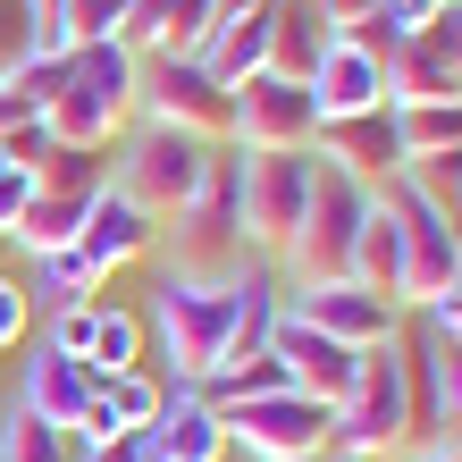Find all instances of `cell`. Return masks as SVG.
<instances>
[{"instance_id": "7bdbcfd3", "label": "cell", "mask_w": 462, "mask_h": 462, "mask_svg": "<svg viewBox=\"0 0 462 462\" xmlns=\"http://www.w3.org/2000/svg\"><path fill=\"white\" fill-rule=\"evenodd\" d=\"M446 227H454V244H462V202H454V210H446Z\"/></svg>"}, {"instance_id": "30bf717a", "label": "cell", "mask_w": 462, "mask_h": 462, "mask_svg": "<svg viewBox=\"0 0 462 462\" xmlns=\"http://www.w3.org/2000/svg\"><path fill=\"white\" fill-rule=\"evenodd\" d=\"M311 134H319L311 85H294L278 68H261V76L236 85V134H227L236 152H311Z\"/></svg>"}, {"instance_id": "f1b7e54d", "label": "cell", "mask_w": 462, "mask_h": 462, "mask_svg": "<svg viewBox=\"0 0 462 462\" xmlns=\"http://www.w3.org/2000/svg\"><path fill=\"white\" fill-rule=\"evenodd\" d=\"M403 177H412L438 210H454V202H462V143H454V152H429V160H403Z\"/></svg>"}, {"instance_id": "bcb514c9", "label": "cell", "mask_w": 462, "mask_h": 462, "mask_svg": "<svg viewBox=\"0 0 462 462\" xmlns=\"http://www.w3.org/2000/svg\"><path fill=\"white\" fill-rule=\"evenodd\" d=\"M454 294H462V253H454Z\"/></svg>"}, {"instance_id": "9a60e30c", "label": "cell", "mask_w": 462, "mask_h": 462, "mask_svg": "<svg viewBox=\"0 0 462 462\" xmlns=\"http://www.w3.org/2000/svg\"><path fill=\"white\" fill-rule=\"evenodd\" d=\"M311 152H319V160H337V169H345V177H362V185H378V177H395V169H403V143H395V110H362V118H319Z\"/></svg>"}, {"instance_id": "4fadbf2b", "label": "cell", "mask_w": 462, "mask_h": 462, "mask_svg": "<svg viewBox=\"0 0 462 462\" xmlns=\"http://www.w3.org/2000/svg\"><path fill=\"white\" fill-rule=\"evenodd\" d=\"M93 395H101V378L76 362V353L34 345V353L17 362V395H9V403H25L34 420H51V429H68V438H76V420L93 412Z\"/></svg>"}, {"instance_id": "7402d4cb", "label": "cell", "mask_w": 462, "mask_h": 462, "mask_svg": "<svg viewBox=\"0 0 462 462\" xmlns=\"http://www.w3.org/2000/svg\"><path fill=\"white\" fill-rule=\"evenodd\" d=\"M353 278H362L370 294H387V303L403 311V236L387 219V202L370 194V219H362V244H353Z\"/></svg>"}, {"instance_id": "9c48e42d", "label": "cell", "mask_w": 462, "mask_h": 462, "mask_svg": "<svg viewBox=\"0 0 462 462\" xmlns=\"http://www.w3.org/2000/svg\"><path fill=\"white\" fill-rule=\"evenodd\" d=\"M219 429L227 446H244V462H278V454H328L337 446V412L311 395H253V403H219Z\"/></svg>"}, {"instance_id": "b9f144b4", "label": "cell", "mask_w": 462, "mask_h": 462, "mask_svg": "<svg viewBox=\"0 0 462 462\" xmlns=\"http://www.w3.org/2000/svg\"><path fill=\"white\" fill-rule=\"evenodd\" d=\"M236 9H261V0H219V25H227V17H236Z\"/></svg>"}, {"instance_id": "ffe728a7", "label": "cell", "mask_w": 462, "mask_h": 462, "mask_svg": "<svg viewBox=\"0 0 462 462\" xmlns=\"http://www.w3.org/2000/svg\"><path fill=\"white\" fill-rule=\"evenodd\" d=\"M17 286H25V303H34V311H68V303H93V294L110 286V278H93V269H85V253L68 244V253H34Z\"/></svg>"}, {"instance_id": "d4e9b609", "label": "cell", "mask_w": 462, "mask_h": 462, "mask_svg": "<svg viewBox=\"0 0 462 462\" xmlns=\"http://www.w3.org/2000/svg\"><path fill=\"white\" fill-rule=\"evenodd\" d=\"M0 462H76V438L34 420L25 403H9V412H0Z\"/></svg>"}, {"instance_id": "5b68a950", "label": "cell", "mask_w": 462, "mask_h": 462, "mask_svg": "<svg viewBox=\"0 0 462 462\" xmlns=\"http://www.w3.org/2000/svg\"><path fill=\"white\" fill-rule=\"evenodd\" d=\"M236 303H244V278L210 286V278H169V269H160L152 311H143V337H160V362H169V378H202V370L227 353Z\"/></svg>"}, {"instance_id": "2e32d148", "label": "cell", "mask_w": 462, "mask_h": 462, "mask_svg": "<svg viewBox=\"0 0 462 462\" xmlns=\"http://www.w3.org/2000/svg\"><path fill=\"white\" fill-rule=\"evenodd\" d=\"M152 454L169 462H227V429H219V403L194 395V378H169V403H160V420L143 429Z\"/></svg>"}, {"instance_id": "277c9868", "label": "cell", "mask_w": 462, "mask_h": 462, "mask_svg": "<svg viewBox=\"0 0 462 462\" xmlns=\"http://www.w3.org/2000/svg\"><path fill=\"white\" fill-rule=\"evenodd\" d=\"M362 219H370V185L345 177L337 160L311 152V202L294 236L278 244V269L286 286H328V278H353V244H362Z\"/></svg>"}, {"instance_id": "7dc6e473", "label": "cell", "mask_w": 462, "mask_h": 462, "mask_svg": "<svg viewBox=\"0 0 462 462\" xmlns=\"http://www.w3.org/2000/svg\"><path fill=\"white\" fill-rule=\"evenodd\" d=\"M0 169H17V160H9V152H0Z\"/></svg>"}, {"instance_id": "cb8c5ba5", "label": "cell", "mask_w": 462, "mask_h": 462, "mask_svg": "<svg viewBox=\"0 0 462 462\" xmlns=\"http://www.w3.org/2000/svg\"><path fill=\"white\" fill-rule=\"evenodd\" d=\"M395 143H403V160L454 152L462 143V101H412V110H395Z\"/></svg>"}, {"instance_id": "83f0119b", "label": "cell", "mask_w": 462, "mask_h": 462, "mask_svg": "<svg viewBox=\"0 0 462 462\" xmlns=\"http://www.w3.org/2000/svg\"><path fill=\"white\" fill-rule=\"evenodd\" d=\"M118 17L126 0H60V17H51V60L76 42H118Z\"/></svg>"}, {"instance_id": "d6a6232c", "label": "cell", "mask_w": 462, "mask_h": 462, "mask_svg": "<svg viewBox=\"0 0 462 462\" xmlns=\"http://www.w3.org/2000/svg\"><path fill=\"white\" fill-rule=\"evenodd\" d=\"M25 328H34V303H25V286L0 269V353H17V345H25Z\"/></svg>"}, {"instance_id": "8d00e7d4", "label": "cell", "mask_w": 462, "mask_h": 462, "mask_svg": "<svg viewBox=\"0 0 462 462\" xmlns=\"http://www.w3.org/2000/svg\"><path fill=\"white\" fill-rule=\"evenodd\" d=\"M25 202H34V177H25V169H0V244L17 236V219H25Z\"/></svg>"}, {"instance_id": "4dcf8cb0", "label": "cell", "mask_w": 462, "mask_h": 462, "mask_svg": "<svg viewBox=\"0 0 462 462\" xmlns=\"http://www.w3.org/2000/svg\"><path fill=\"white\" fill-rule=\"evenodd\" d=\"M169 9H177V0H126L118 42H126V51H160V42H169Z\"/></svg>"}, {"instance_id": "e575fe53", "label": "cell", "mask_w": 462, "mask_h": 462, "mask_svg": "<svg viewBox=\"0 0 462 462\" xmlns=\"http://www.w3.org/2000/svg\"><path fill=\"white\" fill-rule=\"evenodd\" d=\"M420 42H429V51H438V60H446L454 76H462V0H454V9H438V17H429V25H420Z\"/></svg>"}, {"instance_id": "ab89813d", "label": "cell", "mask_w": 462, "mask_h": 462, "mask_svg": "<svg viewBox=\"0 0 462 462\" xmlns=\"http://www.w3.org/2000/svg\"><path fill=\"white\" fill-rule=\"evenodd\" d=\"M311 9H319V25H328V34H353V25H362L378 0H311Z\"/></svg>"}, {"instance_id": "e0dca14e", "label": "cell", "mask_w": 462, "mask_h": 462, "mask_svg": "<svg viewBox=\"0 0 462 462\" xmlns=\"http://www.w3.org/2000/svg\"><path fill=\"white\" fill-rule=\"evenodd\" d=\"M311 101H319V118H362V110H387V76H378V60L362 42H328L319 51V68H311Z\"/></svg>"}, {"instance_id": "8992f818", "label": "cell", "mask_w": 462, "mask_h": 462, "mask_svg": "<svg viewBox=\"0 0 462 462\" xmlns=\"http://www.w3.org/2000/svg\"><path fill=\"white\" fill-rule=\"evenodd\" d=\"M412 446V362H403V337L370 345L362 370H353V387L337 403V446L328 454H378L395 462Z\"/></svg>"}, {"instance_id": "60d3db41", "label": "cell", "mask_w": 462, "mask_h": 462, "mask_svg": "<svg viewBox=\"0 0 462 462\" xmlns=\"http://www.w3.org/2000/svg\"><path fill=\"white\" fill-rule=\"evenodd\" d=\"M76 462H143V438H110V446H76Z\"/></svg>"}, {"instance_id": "d6986e66", "label": "cell", "mask_w": 462, "mask_h": 462, "mask_svg": "<svg viewBox=\"0 0 462 462\" xmlns=\"http://www.w3.org/2000/svg\"><path fill=\"white\" fill-rule=\"evenodd\" d=\"M337 34L319 25L311 0H278V25H269V68L294 76V85H311V68H319V51H328Z\"/></svg>"}, {"instance_id": "74e56055", "label": "cell", "mask_w": 462, "mask_h": 462, "mask_svg": "<svg viewBox=\"0 0 462 462\" xmlns=\"http://www.w3.org/2000/svg\"><path fill=\"white\" fill-rule=\"evenodd\" d=\"M34 118H42V110H34V93H25L17 76H0V143H9L17 126H34Z\"/></svg>"}, {"instance_id": "f6af8a7d", "label": "cell", "mask_w": 462, "mask_h": 462, "mask_svg": "<svg viewBox=\"0 0 462 462\" xmlns=\"http://www.w3.org/2000/svg\"><path fill=\"white\" fill-rule=\"evenodd\" d=\"M328 462H378V454H328Z\"/></svg>"}, {"instance_id": "1f68e13d", "label": "cell", "mask_w": 462, "mask_h": 462, "mask_svg": "<svg viewBox=\"0 0 462 462\" xmlns=\"http://www.w3.org/2000/svg\"><path fill=\"white\" fill-rule=\"evenodd\" d=\"M34 60V9L25 0H0V76H17Z\"/></svg>"}, {"instance_id": "8fae6325", "label": "cell", "mask_w": 462, "mask_h": 462, "mask_svg": "<svg viewBox=\"0 0 462 462\" xmlns=\"http://www.w3.org/2000/svg\"><path fill=\"white\" fill-rule=\"evenodd\" d=\"M286 311H294V319H311L319 337L353 345V353H370V345L403 337V311L387 303V294H370L362 278H328V286H286Z\"/></svg>"}, {"instance_id": "6da1fadb", "label": "cell", "mask_w": 462, "mask_h": 462, "mask_svg": "<svg viewBox=\"0 0 462 462\" xmlns=\"http://www.w3.org/2000/svg\"><path fill=\"white\" fill-rule=\"evenodd\" d=\"M152 253H169V278H210V286L253 278V269H261V253L244 244V219H236V143H219L210 185L177 210L169 227H160Z\"/></svg>"}, {"instance_id": "ee69618b", "label": "cell", "mask_w": 462, "mask_h": 462, "mask_svg": "<svg viewBox=\"0 0 462 462\" xmlns=\"http://www.w3.org/2000/svg\"><path fill=\"white\" fill-rule=\"evenodd\" d=\"M278 462H328V454H278Z\"/></svg>"}, {"instance_id": "44dd1931", "label": "cell", "mask_w": 462, "mask_h": 462, "mask_svg": "<svg viewBox=\"0 0 462 462\" xmlns=\"http://www.w3.org/2000/svg\"><path fill=\"white\" fill-rule=\"evenodd\" d=\"M85 210H93V194H42L34 185V202H25V219H17V253L34 261V253H68L76 236H85Z\"/></svg>"}, {"instance_id": "3957f363", "label": "cell", "mask_w": 462, "mask_h": 462, "mask_svg": "<svg viewBox=\"0 0 462 462\" xmlns=\"http://www.w3.org/2000/svg\"><path fill=\"white\" fill-rule=\"evenodd\" d=\"M210 160H219V143H202V134H185V126L134 118V126L118 134V152H110V185L143 210V219L169 227L177 210L210 185Z\"/></svg>"}, {"instance_id": "ac0fdd59", "label": "cell", "mask_w": 462, "mask_h": 462, "mask_svg": "<svg viewBox=\"0 0 462 462\" xmlns=\"http://www.w3.org/2000/svg\"><path fill=\"white\" fill-rule=\"evenodd\" d=\"M269 25H278V0H261V9H236L219 34L202 42V68L219 76L227 93L244 85V76H261V68H269Z\"/></svg>"}, {"instance_id": "ba28073f", "label": "cell", "mask_w": 462, "mask_h": 462, "mask_svg": "<svg viewBox=\"0 0 462 462\" xmlns=\"http://www.w3.org/2000/svg\"><path fill=\"white\" fill-rule=\"evenodd\" d=\"M303 202H311V152H236V219L261 261H278Z\"/></svg>"}, {"instance_id": "836d02e7", "label": "cell", "mask_w": 462, "mask_h": 462, "mask_svg": "<svg viewBox=\"0 0 462 462\" xmlns=\"http://www.w3.org/2000/svg\"><path fill=\"white\" fill-rule=\"evenodd\" d=\"M438 420L462 429V345H438Z\"/></svg>"}, {"instance_id": "c3c4849f", "label": "cell", "mask_w": 462, "mask_h": 462, "mask_svg": "<svg viewBox=\"0 0 462 462\" xmlns=\"http://www.w3.org/2000/svg\"><path fill=\"white\" fill-rule=\"evenodd\" d=\"M429 9H454V0H429Z\"/></svg>"}, {"instance_id": "f35d334b", "label": "cell", "mask_w": 462, "mask_h": 462, "mask_svg": "<svg viewBox=\"0 0 462 462\" xmlns=\"http://www.w3.org/2000/svg\"><path fill=\"white\" fill-rule=\"evenodd\" d=\"M395 462H462V429H429V438H412Z\"/></svg>"}, {"instance_id": "f546056e", "label": "cell", "mask_w": 462, "mask_h": 462, "mask_svg": "<svg viewBox=\"0 0 462 462\" xmlns=\"http://www.w3.org/2000/svg\"><path fill=\"white\" fill-rule=\"evenodd\" d=\"M93 319H101V294H93V303H68V311H42V345H51V353H76V362H85Z\"/></svg>"}, {"instance_id": "d590c367", "label": "cell", "mask_w": 462, "mask_h": 462, "mask_svg": "<svg viewBox=\"0 0 462 462\" xmlns=\"http://www.w3.org/2000/svg\"><path fill=\"white\" fill-rule=\"evenodd\" d=\"M17 85H25V93H34V110H51V93H60V85H68V51H60V60H42V51H34V60H25V68H17Z\"/></svg>"}, {"instance_id": "5bb4252c", "label": "cell", "mask_w": 462, "mask_h": 462, "mask_svg": "<svg viewBox=\"0 0 462 462\" xmlns=\"http://www.w3.org/2000/svg\"><path fill=\"white\" fill-rule=\"evenodd\" d=\"M152 244H160V219H143L118 185H101L93 210H85V236H76L85 269H93V278H110V269H126V261H152Z\"/></svg>"}, {"instance_id": "52a82bcc", "label": "cell", "mask_w": 462, "mask_h": 462, "mask_svg": "<svg viewBox=\"0 0 462 462\" xmlns=\"http://www.w3.org/2000/svg\"><path fill=\"white\" fill-rule=\"evenodd\" d=\"M134 118L185 126V134H202V143H227L236 134V93L194 51H134Z\"/></svg>"}, {"instance_id": "484cf974", "label": "cell", "mask_w": 462, "mask_h": 462, "mask_svg": "<svg viewBox=\"0 0 462 462\" xmlns=\"http://www.w3.org/2000/svg\"><path fill=\"white\" fill-rule=\"evenodd\" d=\"M42 185V194H101L110 185V152H76V143H51L34 169H25Z\"/></svg>"}, {"instance_id": "7c38bea8", "label": "cell", "mask_w": 462, "mask_h": 462, "mask_svg": "<svg viewBox=\"0 0 462 462\" xmlns=\"http://www.w3.org/2000/svg\"><path fill=\"white\" fill-rule=\"evenodd\" d=\"M269 353L286 362V378H294V395H311V403H345V387H353V370H362V353L353 345H337V337H319L311 319H294V311H278L269 319Z\"/></svg>"}, {"instance_id": "4316f807", "label": "cell", "mask_w": 462, "mask_h": 462, "mask_svg": "<svg viewBox=\"0 0 462 462\" xmlns=\"http://www.w3.org/2000/svg\"><path fill=\"white\" fill-rule=\"evenodd\" d=\"M101 403H110V420L126 429V438H143V429L160 420V403H169V378H152V370H118V378H101Z\"/></svg>"}, {"instance_id": "603a6c76", "label": "cell", "mask_w": 462, "mask_h": 462, "mask_svg": "<svg viewBox=\"0 0 462 462\" xmlns=\"http://www.w3.org/2000/svg\"><path fill=\"white\" fill-rule=\"evenodd\" d=\"M85 370L93 378H118V370H143V311H126L101 294V319H93V345H85Z\"/></svg>"}, {"instance_id": "7a4b0ae2", "label": "cell", "mask_w": 462, "mask_h": 462, "mask_svg": "<svg viewBox=\"0 0 462 462\" xmlns=\"http://www.w3.org/2000/svg\"><path fill=\"white\" fill-rule=\"evenodd\" d=\"M42 126H51V143L110 152L134 126V51L126 42H76L68 51V85L51 93Z\"/></svg>"}]
</instances>
